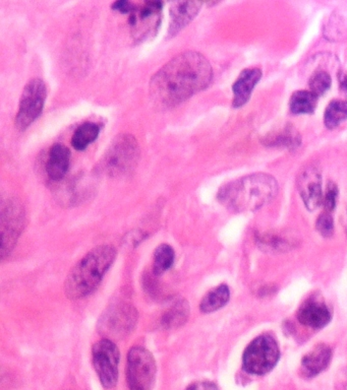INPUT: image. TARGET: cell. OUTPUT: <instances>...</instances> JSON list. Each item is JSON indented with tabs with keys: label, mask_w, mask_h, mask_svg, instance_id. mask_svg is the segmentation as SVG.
I'll list each match as a JSON object with an SVG mask.
<instances>
[{
	"label": "cell",
	"mask_w": 347,
	"mask_h": 390,
	"mask_svg": "<svg viewBox=\"0 0 347 390\" xmlns=\"http://www.w3.org/2000/svg\"><path fill=\"white\" fill-rule=\"evenodd\" d=\"M71 151L61 144H54L49 151L46 171L52 180L57 181L66 176L70 168Z\"/></svg>",
	"instance_id": "15"
},
{
	"label": "cell",
	"mask_w": 347,
	"mask_h": 390,
	"mask_svg": "<svg viewBox=\"0 0 347 390\" xmlns=\"http://www.w3.org/2000/svg\"><path fill=\"white\" fill-rule=\"evenodd\" d=\"M331 84H332V79H331L329 73L323 70L315 73L309 82L311 92L318 97L325 94L330 89Z\"/></svg>",
	"instance_id": "24"
},
{
	"label": "cell",
	"mask_w": 347,
	"mask_h": 390,
	"mask_svg": "<svg viewBox=\"0 0 347 390\" xmlns=\"http://www.w3.org/2000/svg\"><path fill=\"white\" fill-rule=\"evenodd\" d=\"M298 190L308 210H317L323 203L322 192V174L314 164H308L300 169L296 178Z\"/></svg>",
	"instance_id": "11"
},
{
	"label": "cell",
	"mask_w": 347,
	"mask_h": 390,
	"mask_svg": "<svg viewBox=\"0 0 347 390\" xmlns=\"http://www.w3.org/2000/svg\"><path fill=\"white\" fill-rule=\"evenodd\" d=\"M278 192L273 176L256 173L227 183L219 190L218 199L234 212H255L270 203Z\"/></svg>",
	"instance_id": "2"
},
{
	"label": "cell",
	"mask_w": 347,
	"mask_h": 390,
	"mask_svg": "<svg viewBox=\"0 0 347 390\" xmlns=\"http://www.w3.org/2000/svg\"><path fill=\"white\" fill-rule=\"evenodd\" d=\"M347 119V101L334 100L329 103L325 110L324 122L329 130L341 125Z\"/></svg>",
	"instance_id": "21"
},
{
	"label": "cell",
	"mask_w": 347,
	"mask_h": 390,
	"mask_svg": "<svg viewBox=\"0 0 347 390\" xmlns=\"http://www.w3.org/2000/svg\"><path fill=\"white\" fill-rule=\"evenodd\" d=\"M161 1H146L141 6L135 4L128 18L138 41L148 38L150 34H156L161 20Z\"/></svg>",
	"instance_id": "9"
},
{
	"label": "cell",
	"mask_w": 347,
	"mask_h": 390,
	"mask_svg": "<svg viewBox=\"0 0 347 390\" xmlns=\"http://www.w3.org/2000/svg\"><path fill=\"white\" fill-rule=\"evenodd\" d=\"M332 358V351L326 345L317 346L309 354L303 357L302 370L307 377H314L325 370Z\"/></svg>",
	"instance_id": "16"
},
{
	"label": "cell",
	"mask_w": 347,
	"mask_h": 390,
	"mask_svg": "<svg viewBox=\"0 0 347 390\" xmlns=\"http://www.w3.org/2000/svg\"><path fill=\"white\" fill-rule=\"evenodd\" d=\"M135 4L130 1H126V0H121V1L114 2L112 4V8L114 11H119L121 13H130V11L134 8Z\"/></svg>",
	"instance_id": "27"
},
{
	"label": "cell",
	"mask_w": 347,
	"mask_h": 390,
	"mask_svg": "<svg viewBox=\"0 0 347 390\" xmlns=\"http://www.w3.org/2000/svg\"><path fill=\"white\" fill-rule=\"evenodd\" d=\"M25 215L22 204L17 199H9L8 203L2 206L1 236L2 258L9 253L13 245L17 242L18 235L23 229Z\"/></svg>",
	"instance_id": "10"
},
{
	"label": "cell",
	"mask_w": 347,
	"mask_h": 390,
	"mask_svg": "<svg viewBox=\"0 0 347 390\" xmlns=\"http://www.w3.org/2000/svg\"><path fill=\"white\" fill-rule=\"evenodd\" d=\"M93 364L105 389L116 386L118 379L119 351L109 339H102L93 346Z\"/></svg>",
	"instance_id": "8"
},
{
	"label": "cell",
	"mask_w": 347,
	"mask_h": 390,
	"mask_svg": "<svg viewBox=\"0 0 347 390\" xmlns=\"http://www.w3.org/2000/svg\"><path fill=\"white\" fill-rule=\"evenodd\" d=\"M261 77L262 70L260 68H247L241 71L240 77L232 86V91H233L232 106L240 108L247 104L252 95V89L258 84Z\"/></svg>",
	"instance_id": "14"
},
{
	"label": "cell",
	"mask_w": 347,
	"mask_h": 390,
	"mask_svg": "<svg viewBox=\"0 0 347 390\" xmlns=\"http://www.w3.org/2000/svg\"><path fill=\"white\" fill-rule=\"evenodd\" d=\"M212 79V66L203 54L183 52L152 77L151 98L158 106L176 107L208 88Z\"/></svg>",
	"instance_id": "1"
},
{
	"label": "cell",
	"mask_w": 347,
	"mask_h": 390,
	"mask_svg": "<svg viewBox=\"0 0 347 390\" xmlns=\"http://www.w3.org/2000/svg\"><path fill=\"white\" fill-rule=\"evenodd\" d=\"M187 390H218V387L212 382H201L190 385Z\"/></svg>",
	"instance_id": "28"
},
{
	"label": "cell",
	"mask_w": 347,
	"mask_h": 390,
	"mask_svg": "<svg viewBox=\"0 0 347 390\" xmlns=\"http://www.w3.org/2000/svg\"><path fill=\"white\" fill-rule=\"evenodd\" d=\"M188 304L187 302L176 303L163 317V325L167 327H179L188 318Z\"/></svg>",
	"instance_id": "23"
},
{
	"label": "cell",
	"mask_w": 347,
	"mask_h": 390,
	"mask_svg": "<svg viewBox=\"0 0 347 390\" xmlns=\"http://www.w3.org/2000/svg\"><path fill=\"white\" fill-rule=\"evenodd\" d=\"M318 96L311 91H298L291 96L289 108L293 114H311L316 110Z\"/></svg>",
	"instance_id": "19"
},
{
	"label": "cell",
	"mask_w": 347,
	"mask_h": 390,
	"mask_svg": "<svg viewBox=\"0 0 347 390\" xmlns=\"http://www.w3.org/2000/svg\"><path fill=\"white\" fill-rule=\"evenodd\" d=\"M174 250L169 244H161L154 252V272L161 275L174 265Z\"/></svg>",
	"instance_id": "22"
},
{
	"label": "cell",
	"mask_w": 347,
	"mask_h": 390,
	"mask_svg": "<svg viewBox=\"0 0 347 390\" xmlns=\"http://www.w3.org/2000/svg\"><path fill=\"white\" fill-rule=\"evenodd\" d=\"M340 89L347 95V73L342 77L341 82H340Z\"/></svg>",
	"instance_id": "29"
},
{
	"label": "cell",
	"mask_w": 347,
	"mask_h": 390,
	"mask_svg": "<svg viewBox=\"0 0 347 390\" xmlns=\"http://www.w3.org/2000/svg\"><path fill=\"white\" fill-rule=\"evenodd\" d=\"M280 351L276 341L268 334L257 337L243 354V369L254 375L270 372L277 364Z\"/></svg>",
	"instance_id": "5"
},
{
	"label": "cell",
	"mask_w": 347,
	"mask_h": 390,
	"mask_svg": "<svg viewBox=\"0 0 347 390\" xmlns=\"http://www.w3.org/2000/svg\"><path fill=\"white\" fill-rule=\"evenodd\" d=\"M339 194V190L337 185L335 184L334 182H332V181L328 182L325 195H324L323 197V204L326 212L331 213L334 210L335 206H336Z\"/></svg>",
	"instance_id": "25"
},
{
	"label": "cell",
	"mask_w": 347,
	"mask_h": 390,
	"mask_svg": "<svg viewBox=\"0 0 347 390\" xmlns=\"http://www.w3.org/2000/svg\"><path fill=\"white\" fill-rule=\"evenodd\" d=\"M116 258V249L110 245H101L88 252L71 268L64 282V293L68 299H82L93 293Z\"/></svg>",
	"instance_id": "3"
},
{
	"label": "cell",
	"mask_w": 347,
	"mask_h": 390,
	"mask_svg": "<svg viewBox=\"0 0 347 390\" xmlns=\"http://www.w3.org/2000/svg\"><path fill=\"white\" fill-rule=\"evenodd\" d=\"M47 89L44 82L34 79L28 82L20 97V106L16 117V127L20 132L26 130L42 113Z\"/></svg>",
	"instance_id": "7"
},
{
	"label": "cell",
	"mask_w": 347,
	"mask_h": 390,
	"mask_svg": "<svg viewBox=\"0 0 347 390\" xmlns=\"http://www.w3.org/2000/svg\"><path fill=\"white\" fill-rule=\"evenodd\" d=\"M202 4V2L197 1H178L172 4L170 6L169 38L176 36L194 20Z\"/></svg>",
	"instance_id": "13"
},
{
	"label": "cell",
	"mask_w": 347,
	"mask_h": 390,
	"mask_svg": "<svg viewBox=\"0 0 347 390\" xmlns=\"http://www.w3.org/2000/svg\"><path fill=\"white\" fill-rule=\"evenodd\" d=\"M156 363L153 356L142 346L128 352L126 379L130 390H152L155 383Z\"/></svg>",
	"instance_id": "6"
},
{
	"label": "cell",
	"mask_w": 347,
	"mask_h": 390,
	"mask_svg": "<svg viewBox=\"0 0 347 390\" xmlns=\"http://www.w3.org/2000/svg\"><path fill=\"white\" fill-rule=\"evenodd\" d=\"M317 230L323 237H331L334 233V222L330 213H322L317 221Z\"/></svg>",
	"instance_id": "26"
},
{
	"label": "cell",
	"mask_w": 347,
	"mask_h": 390,
	"mask_svg": "<svg viewBox=\"0 0 347 390\" xmlns=\"http://www.w3.org/2000/svg\"><path fill=\"white\" fill-rule=\"evenodd\" d=\"M264 144L270 148H282L296 150L302 144V135L293 125H285L278 132L270 133L264 137Z\"/></svg>",
	"instance_id": "17"
},
{
	"label": "cell",
	"mask_w": 347,
	"mask_h": 390,
	"mask_svg": "<svg viewBox=\"0 0 347 390\" xmlns=\"http://www.w3.org/2000/svg\"><path fill=\"white\" fill-rule=\"evenodd\" d=\"M140 148L137 139L130 134L114 137L101 161V168L109 176L125 175L137 166Z\"/></svg>",
	"instance_id": "4"
},
{
	"label": "cell",
	"mask_w": 347,
	"mask_h": 390,
	"mask_svg": "<svg viewBox=\"0 0 347 390\" xmlns=\"http://www.w3.org/2000/svg\"><path fill=\"white\" fill-rule=\"evenodd\" d=\"M298 318L302 325L319 329L325 327L330 322L332 313L325 302L318 298L312 297L303 303L298 310Z\"/></svg>",
	"instance_id": "12"
},
{
	"label": "cell",
	"mask_w": 347,
	"mask_h": 390,
	"mask_svg": "<svg viewBox=\"0 0 347 390\" xmlns=\"http://www.w3.org/2000/svg\"><path fill=\"white\" fill-rule=\"evenodd\" d=\"M100 127L96 123L86 122L73 133L71 144L78 151H83L97 139Z\"/></svg>",
	"instance_id": "20"
},
{
	"label": "cell",
	"mask_w": 347,
	"mask_h": 390,
	"mask_svg": "<svg viewBox=\"0 0 347 390\" xmlns=\"http://www.w3.org/2000/svg\"><path fill=\"white\" fill-rule=\"evenodd\" d=\"M229 297H231V291L229 287L226 284H221L207 294L202 299L200 309L204 313L219 310L227 304Z\"/></svg>",
	"instance_id": "18"
}]
</instances>
